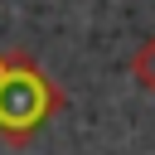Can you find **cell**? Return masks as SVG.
I'll list each match as a JSON object with an SVG mask.
<instances>
[{"label":"cell","instance_id":"6da1fadb","mask_svg":"<svg viewBox=\"0 0 155 155\" xmlns=\"http://www.w3.org/2000/svg\"><path fill=\"white\" fill-rule=\"evenodd\" d=\"M53 107H58L53 82H48L34 63L0 53V131L19 140V136H29Z\"/></svg>","mask_w":155,"mask_h":155},{"label":"cell","instance_id":"7a4b0ae2","mask_svg":"<svg viewBox=\"0 0 155 155\" xmlns=\"http://www.w3.org/2000/svg\"><path fill=\"white\" fill-rule=\"evenodd\" d=\"M136 73H140V82H150V87H155V39L140 48V58H136Z\"/></svg>","mask_w":155,"mask_h":155}]
</instances>
